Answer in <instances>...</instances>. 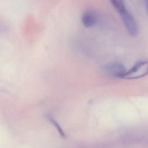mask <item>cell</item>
Listing matches in <instances>:
<instances>
[{
	"mask_svg": "<svg viewBox=\"0 0 148 148\" xmlns=\"http://www.w3.org/2000/svg\"><path fill=\"white\" fill-rule=\"evenodd\" d=\"M97 14L93 10H88L83 14L82 21L83 24L87 28H91L95 26L97 21Z\"/></svg>",
	"mask_w": 148,
	"mask_h": 148,
	"instance_id": "3",
	"label": "cell"
},
{
	"mask_svg": "<svg viewBox=\"0 0 148 148\" xmlns=\"http://www.w3.org/2000/svg\"><path fill=\"white\" fill-rule=\"evenodd\" d=\"M106 69L110 75L118 78H123L127 72L124 66L119 63L109 64L107 66Z\"/></svg>",
	"mask_w": 148,
	"mask_h": 148,
	"instance_id": "4",
	"label": "cell"
},
{
	"mask_svg": "<svg viewBox=\"0 0 148 148\" xmlns=\"http://www.w3.org/2000/svg\"><path fill=\"white\" fill-rule=\"evenodd\" d=\"M146 5H147V10L148 13V0H146Z\"/></svg>",
	"mask_w": 148,
	"mask_h": 148,
	"instance_id": "7",
	"label": "cell"
},
{
	"mask_svg": "<svg viewBox=\"0 0 148 148\" xmlns=\"http://www.w3.org/2000/svg\"><path fill=\"white\" fill-rule=\"evenodd\" d=\"M47 119L49 120V121H50L55 127L56 128V129H57L58 132H59V134L62 137H64V138L66 137V134H65L64 132H63L62 129L61 128L59 124H58V123L56 122L55 120L53 119L50 116H47Z\"/></svg>",
	"mask_w": 148,
	"mask_h": 148,
	"instance_id": "5",
	"label": "cell"
},
{
	"mask_svg": "<svg viewBox=\"0 0 148 148\" xmlns=\"http://www.w3.org/2000/svg\"><path fill=\"white\" fill-rule=\"evenodd\" d=\"M112 4L118 11L125 8L124 0H110Z\"/></svg>",
	"mask_w": 148,
	"mask_h": 148,
	"instance_id": "6",
	"label": "cell"
},
{
	"mask_svg": "<svg viewBox=\"0 0 148 148\" xmlns=\"http://www.w3.org/2000/svg\"><path fill=\"white\" fill-rule=\"evenodd\" d=\"M148 74V61L139 62L131 69L127 71L123 78L127 79H135L141 78Z\"/></svg>",
	"mask_w": 148,
	"mask_h": 148,
	"instance_id": "1",
	"label": "cell"
},
{
	"mask_svg": "<svg viewBox=\"0 0 148 148\" xmlns=\"http://www.w3.org/2000/svg\"><path fill=\"white\" fill-rule=\"evenodd\" d=\"M118 12L129 34L132 36H136L138 33V29L135 20L132 15L126 8Z\"/></svg>",
	"mask_w": 148,
	"mask_h": 148,
	"instance_id": "2",
	"label": "cell"
}]
</instances>
